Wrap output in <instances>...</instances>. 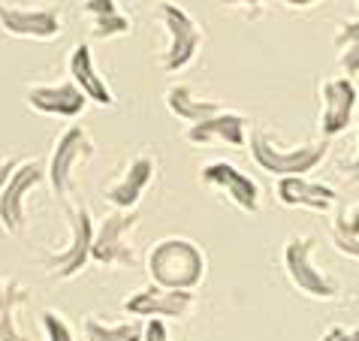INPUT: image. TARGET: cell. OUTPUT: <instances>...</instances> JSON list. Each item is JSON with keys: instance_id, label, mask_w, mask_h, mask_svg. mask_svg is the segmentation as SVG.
Masks as SVG:
<instances>
[{"instance_id": "cell-28", "label": "cell", "mask_w": 359, "mask_h": 341, "mask_svg": "<svg viewBox=\"0 0 359 341\" xmlns=\"http://www.w3.org/2000/svg\"><path fill=\"white\" fill-rule=\"evenodd\" d=\"M15 166H18L15 160H0V187L6 185V178L13 175V169H15Z\"/></svg>"}, {"instance_id": "cell-7", "label": "cell", "mask_w": 359, "mask_h": 341, "mask_svg": "<svg viewBox=\"0 0 359 341\" xmlns=\"http://www.w3.org/2000/svg\"><path fill=\"white\" fill-rule=\"evenodd\" d=\"M91 239H94V224L88 208H69V242L67 248L55 250V254H46L43 266L55 278L79 275L88 260H91Z\"/></svg>"}, {"instance_id": "cell-23", "label": "cell", "mask_w": 359, "mask_h": 341, "mask_svg": "<svg viewBox=\"0 0 359 341\" xmlns=\"http://www.w3.org/2000/svg\"><path fill=\"white\" fill-rule=\"evenodd\" d=\"M43 329L48 341H76L73 329H69V323L57 311H43Z\"/></svg>"}, {"instance_id": "cell-1", "label": "cell", "mask_w": 359, "mask_h": 341, "mask_svg": "<svg viewBox=\"0 0 359 341\" xmlns=\"http://www.w3.org/2000/svg\"><path fill=\"white\" fill-rule=\"evenodd\" d=\"M148 275L163 290H187L191 293L205 278V257L191 239H163L148 254Z\"/></svg>"}, {"instance_id": "cell-5", "label": "cell", "mask_w": 359, "mask_h": 341, "mask_svg": "<svg viewBox=\"0 0 359 341\" xmlns=\"http://www.w3.org/2000/svg\"><path fill=\"white\" fill-rule=\"evenodd\" d=\"M94 157V142L91 136H88L85 127H67L61 139H57L55 152H52V160H48V182H52L55 194L67 199V194L73 190V182H76V173L82 169L88 160Z\"/></svg>"}, {"instance_id": "cell-27", "label": "cell", "mask_w": 359, "mask_h": 341, "mask_svg": "<svg viewBox=\"0 0 359 341\" xmlns=\"http://www.w3.org/2000/svg\"><path fill=\"white\" fill-rule=\"evenodd\" d=\"M217 4L226 6V9H260L269 4V0H217Z\"/></svg>"}, {"instance_id": "cell-26", "label": "cell", "mask_w": 359, "mask_h": 341, "mask_svg": "<svg viewBox=\"0 0 359 341\" xmlns=\"http://www.w3.org/2000/svg\"><path fill=\"white\" fill-rule=\"evenodd\" d=\"M356 36H359V31H356V22H347V25H341V34H338V39H335L338 52H344L347 46H356Z\"/></svg>"}, {"instance_id": "cell-21", "label": "cell", "mask_w": 359, "mask_h": 341, "mask_svg": "<svg viewBox=\"0 0 359 341\" xmlns=\"http://www.w3.org/2000/svg\"><path fill=\"white\" fill-rule=\"evenodd\" d=\"M85 338L88 341H142V323H106L100 317H85Z\"/></svg>"}, {"instance_id": "cell-30", "label": "cell", "mask_w": 359, "mask_h": 341, "mask_svg": "<svg viewBox=\"0 0 359 341\" xmlns=\"http://www.w3.org/2000/svg\"><path fill=\"white\" fill-rule=\"evenodd\" d=\"M0 299H4V284H0Z\"/></svg>"}, {"instance_id": "cell-20", "label": "cell", "mask_w": 359, "mask_h": 341, "mask_svg": "<svg viewBox=\"0 0 359 341\" xmlns=\"http://www.w3.org/2000/svg\"><path fill=\"white\" fill-rule=\"evenodd\" d=\"M27 293L22 284L9 281L4 284V299H0V341H27L18 333V311L25 308Z\"/></svg>"}, {"instance_id": "cell-22", "label": "cell", "mask_w": 359, "mask_h": 341, "mask_svg": "<svg viewBox=\"0 0 359 341\" xmlns=\"http://www.w3.org/2000/svg\"><path fill=\"white\" fill-rule=\"evenodd\" d=\"M332 242L335 248L347 254L351 260L359 257V239H356V203L341 206L332 220Z\"/></svg>"}, {"instance_id": "cell-24", "label": "cell", "mask_w": 359, "mask_h": 341, "mask_svg": "<svg viewBox=\"0 0 359 341\" xmlns=\"http://www.w3.org/2000/svg\"><path fill=\"white\" fill-rule=\"evenodd\" d=\"M142 341H169V329L161 317H148V323H142Z\"/></svg>"}, {"instance_id": "cell-6", "label": "cell", "mask_w": 359, "mask_h": 341, "mask_svg": "<svg viewBox=\"0 0 359 341\" xmlns=\"http://www.w3.org/2000/svg\"><path fill=\"white\" fill-rule=\"evenodd\" d=\"M161 22L169 34V46L161 55V67L166 73H178L196 58V48L203 43V31L191 18V13H184L175 4H161Z\"/></svg>"}, {"instance_id": "cell-13", "label": "cell", "mask_w": 359, "mask_h": 341, "mask_svg": "<svg viewBox=\"0 0 359 341\" xmlns=\"http://www.w3.org/2000/svg\"><path fill=\"white\" fill-rule=\"evenodd\" d=\"M151 178H154V160L148 154H136L130 163L121 169V175L106 187V199L115 208H121V212L136 208L139 196L145 194V187L151 185Z\"/></svg>"}, {"instance_id": "cell-19", "label": "cell", "mask_w": 359, "mask_h": 341, "mask_svg": "<svg viewBox=\"0 0 359 341\" xmlns=\"http://www.w3.org/2000/svg\"><path fill=\"white\" fill-rule=\"evenodd\" d=\"M166 109L172 112L175 118H182L187 124H196V121H205V118H212L221 112V106L215 103V100H203L196 97L187 85H172L166 91Z\"/></svg>"}, {"instance_id": "cell-9", "label": "cell", "mask_w": 359, "mask_h": 341, "mask_svg": "<svg viewBox=\"0 0 359 341\" xmlns=\"http://www.w3.org/2000/svg\"><path fill=\"white\" fill-rule=\"evenodd\" d=\"M356 115V82L351 79H326L320 88V130L323 136H338L353 124Z\"/></svg>"}, {"instance_id": "cell-15", "label": "cell", "mask_w": 359, "mask_h": 341, "mask_svg": "<svg viewBox=\"0 0 359 341\" xmlns=\"http://www.w3.org/2000/svg\"><path fill=\"white\" fill-rule=\"evenodd\" d=\"M278 199L293 208H314V212H329L338 203V194L329 185L311 182L305 175L278 178Z\"/></svg>"}, {"instance_id": "cell-10", "label": "cell", "mask_w": 359, "mask_h": 341, "mask_svg": "<svg viewBox=\"0 0 359 341\" xmlns=\"http://www.w3.org/2000/svg\"><path fill=\"white\" fill-rule=\"evenodd\" d=\"M194 293L187 290H163V287H142L124 299V311L133 317H187L194 311Z\"/></svg>"}, {"instance_id": "cell-3", "label": "cell", "mask_w": 359, "mask_h": 341, "mask_svg": "<svg viewBox=\"0 0 359 341\" xmlns=\"http://www.w3.org/2000/svg\"><path fill=\"white\" fill-rule=\"evenodd\" d=\"M139 224V215L133 208H115L112 215L103 218V224L94 229V239H91V260L100 266H118V269H127L136 263V250L130 242V233Z\"/></svg>"}, {"instance_id": "cell-17", "label": "cell", "mask_w": 359, "mask_h": 341, "mask_svg": "<svg viewBox=\"0 0 359 341\" xmlns=\"http://www.w3.org/2000/svg\"><path fill=\"white\" fill-rule=\"evenodd\" d=\"M245 130H248V121H245L242 115L221 109L217 115H212V118H205V121H196V124L187 127V142L205 145V142H212V139H217V142H226V145H233V148H245V142H248Z\"/></svg>"}, {"instance_id": "cell-14", "label": "cell", "mask_w": 359, "mask_h": 341, "mask_svg": "<svg viewBox=\"0 0 359 341\" xmlns=\"http://www.w3.org/2000/svg\"><path fill=\"white\" fill-rule=\"evenodd\" d=\"M27 106L46 115L57 118H76L85 112L88 100L73 82H57V85H36L27 91Z\"/></svg>"}, {"instance_id": "cell-18", "label": "cell", "mask_w": 359, "mask_h": 341, "mask_svg": "<svg viewBox=\"0 0 359 341\" xmlns=\"http://www.w3.org/2000/svg\"><path fill=\"white\" fill-rule=\"evenodd\" d=\"M85 13L91 15V34L100 39L124 36L133 31L130 15H124L115 0H85Z\"/></svg>"}, {"instance_id": "cell-2", "label": "cell", "mask_w": 359, "mask_h": 341, "mask_svg": "<svg viewBox=\"0 0 359 341\" xmlns=\"http://www.w3.org/2000/svg\"><path fill=\"white\" fill-rule=\"evenodd\" d=\"M251 157L257 160V166L263 173H272L278 178L287 175H305L326 157V142H305L284 148L278 145L266 130H254L251 133Z\"/></svg>"}, {"instance_id": "cell-8", "label": "cell", "mask_w": 359, "mask_h": 341, "mask_svg": "<svg viewBox=\"0 0 359 341\" xmlns=\"http://www.w3.org/2000/svg\"><path fill=\"white\" fill-rule=\"evenodd\" d=\"M46 178V169L39 160H25L13 169L6 185L0 187V227L9 236H18L25 229V199L27 194Z\"/></svg>"}, {"instance_id": "cell-25", "label": "cell", "mask_w": 359, "mask_h": 341, "mask_svg": "<svg viewBox=\"0 0 359 341\" xmlns=\"http://www.w3.org/2000/svg\"><path fill=\"white\" fill-rule=\"evenodd\" d=\"M320 341H359V333H356V326H329L326 333L320 335Z\"/></svg>"}, {"instance_id": "cell-29", "label": "cell", "mask_w": 359, "mask_h": 341, "mask_svg": "<svg viewBox=\"0 0 359 341\" xmlns=\"http://www.w3.org/2000/svg\"><path fill=\"white\" fill-rule=\"evenodd\" d=\"M284 4L287 6H314L317 0H284Z\"/></svg>"}, {"instance_id": "cell-12", "label": "cell", "mask_w": 359, "mask_h": 341, "mask_svg": "<svg viewBox=\"0 0 359 341\" xmlns=\"http://www.w3.org/2000/svg\"><path fill=\"white\" fill-rule=\"evenodd\" d=\"M0 27L13 36L52 39L61 34V15L55 9H27V6L0 4Z\"/></svg>"}, {"instance_id": "cell-16", "label": "cell", "mask_w": 359, "mask_h": 341, "mask_svg": "<svg viewBox=\"0 0 359 341\" xmlns=\"http://www.w3.org/2000/svg\"><path fill=\"white\" fill-rule=\"evenodd\" d=\"M69 82L85 94V100H91V103H97V106H112L115 103L112 88H109L106 79L97 73L91 48H88L85 43H79L73 48V55H69Z\"/></svg>"}, {"instance_id": "cell-11", "label": "cell", "mask_w": 359, "mask_h": 341, "mask_svg": "<svg viewBox=\"0 0 359 341\" xmlns=\"http://www.w3.org/2000/svg\"><path fill=\"white\" fill-rule=\"evenodd\" d=\"M203 182L212 187H221L242 212L254 215L260 208V187H257V182L238 166L226 163V160H215V163L203 166Z\"/></svg>"}, {"instance_id": "cell-4", "label": "cell", "mask_w": 359, "mask_h": 341, "mask_svg": "<svg viewBox=\"0 0 359 341\" xmlns=\"http://www.w3.org/2000/svg\"><path fill=\"white\" fill-rule=\"evenodd\" d=\"M314 254V236H290L284 245V269L290 275L293 287L299 293L311 299H335L338 296V281L326 275L323 269L311 263Z\"/></svg>"}]
</instances>
